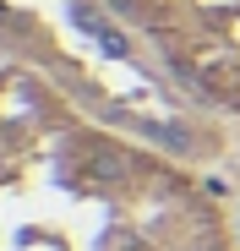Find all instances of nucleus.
Instances as JSON below:
<instances>
[{"label": "nucleus", "mask_w": 240, "mask_h": 251, "mask_svg": "<svg viewBox=\"0 0 240 251\" xmlns=\"http://www.w3.org/2000/svg\"><path fill=\"white\" fill-rule=\"evenodd\" d=\"M0 251H229L186 180L0 66Z\"/></svg>", "instance_id": "obj_1"}, {"label": "nucleus", "mask_w": 240, "mask_h": 251, "mask_svg": "<svg viewBox=\"0 0 240 251\" xmlns=\"http://www.w3.org/2000/svg\"><path fill=\"white\" fill-rule=\"evenodd\" d=\"M169 50L196 93L240 104V0H109Z\"/></svg>", "instance_id": "obj_2"}]
</instances>
